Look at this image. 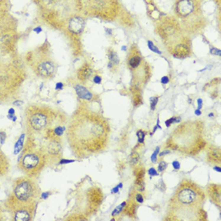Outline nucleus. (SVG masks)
Instances as JSON below:
<instances>
[{
  "mask_svg": "<svg viewBox=\"0 0 221 221\" xmlns=\"http://www.w3.org/2000/svg\"><path fill=\"white\" fill-rule=\"evenodd\" d=\"M129 66L133 69H138L142 64V57L139 55H134L129 59Z\"/></svg>",
  "mask_w": 221,
  "mask_h": 221,
  "instance_id": "nucleus-18",
  "label": "nucleus"
},
{
  "mask_svg": "<svg viewBox=\"0 0 221 221\" xmlns=\"http://www.w3.org/2000/svg\"><path fill=\"white\" fill-rule=\"evenodd\" d=\"M109 68L112 69L113 66L114 65H118L119 64V58L118 56V54L113 51H110L109 53Z\"/></svg>",
  "mask_w": 221,
  "mask_h": 221,
  "instance_id": "nucleus-19",
  "label": "nucleus"
},
{
  "mask_svg": "<svg viewBox=\"0 0 221 221\" xmlns=\"http://www.w3.org/2000/svg\"><path fill=\"white\" fill-rule=\"evenodd\" d=\"M34 32H36L37 34H39V33H40V32H42V28H41L40 27H35V28L34 29Z\"/></svg>",
  "mask_w": 221,
  "mask_h": 221,
  "instance_id": "nucleus-43",
  "label": "nucleus"
},
{
  "mask_svg": "<svg viewBox=\"0 0 221 221\" xmlns=\"http://www.w3.org/2000/svg\"><path fill=\"white\" fill-rule=\"evenodd\" d=\"M207 158L210 162L220 164L221 162L220 149L215 147H209L207 150Z\"/></svg>",
  "mask_w": 221,
  "mask_h": 221,
  "instance_id": "nucleus-13",
  "label": "nucleus"
},
{
  "mask_svg": "<svg viewBox=\"0 0 221 221\" xmlns=\"http://www.w3.org/2000/svg\"><path fill=\"white\" fill-rule=\"evenodd\" d=\"M134 198L138 203L142 204L144 202V196L142 195V194H141V193H135Z\"/></svg>",
  "mask_w": 221,
  "mask_h": 221,
  "instance_id": "nucleus-29",
  "label": "nucleus"
},
{
  "mask_svg": "<svg viewBox=\"0 0 221 221\" xmlns=\"http://www.w3.org/2000/svg\"><path fill=\"white\" fill-rule=\"evenodd\" d=\"M214 170H215L216 171H218V172H220V173L221 172V169H220V167H214Z\"/></svg>",
  "mask_w": 221,
  "mask_h": 221,
  "instance_id": "nucleus-46",
  "label": "nucleus"
},
{
  "mask_svg": "<svg viewBox=\"0 0 221 221\" xmlns=\"http://www.w3.org/2000/svg\"><path fill=\"white\" fill-rule=\"evenodd\" d=\"M109 134L106 119L84 106L76 111L68 128L70 147L80 158L103 152L108 147Z\"/></svg>",
  "mask_w": 221,
  "mask_h": 221,
  "instance_id": "nucleus-1",
  "label": "nucleus"
},
{
  "mask_svg": "<svg viewBox=\"0 0 221 221\" xmlns=\"http://www.w3.org/2000/svg\"><path fill=\"white\" fill-rule=\"evenodd\" d=\"M168 82H169V78L167 76H164L163 77H162V79H161V83L163 84H166Z\"/></svg>",
  "mask_w": 221,
  "mask_h": 221,
  "instance_id": "nucleus-33",
  "label": "nucleus"
},
{
  "mask_svg": "<svg viewBox=\"0 0 221 221\" xmlns=\"http://www.w3.org/2000/svg\"><path fill=\"white\" fill-rule=\"evenodd\" d=\"M167 167H168V164H167L165 161L161 160V162H159V165H158V171H159V172H162L163 170H165L167 169Z\"/></svg>",
  "mask_w": 221,
  "mask_h": 221,
  "instance_id": "nucleus-25",
  "label": "nucleus"
},
{
  "mask_svg": "<svg viewBox=\"0 0 221 221\" xmlns=\"http://www.w3.org/2000/svg\"><path fill=\"white\" fill-rule=\"evenodd\" d=\"M205 193L197 184L183 179L175 191L168 205V220H198L203 209Z\"/></svg>",
  "mask_w": 221,
  "mask_h": 221,
  "instance_id": "nucleus-2",
  "label": "nucleus"
},
{
  "mask_svg": "<svg viewBox=\"0 0 221 221\" xmlns=\"http://www.w3.org/2000/svg\"><path fill=\"white\" fill-rule=\"evenodd\" d=\"M150 107H151V109L152 110H155V107H156V105L158 103V97H153L150 99Z\"/></svg>",
  "mask_w": 221,
  "mask_h": 221,
  "instance_id": "nucleus-27",
  "label": "nucleus"
},
{
  "mask_svg": "<svg viewBox=\"0 0 221 221\" xmlns=\"http://www.w3.org/2000/svg\"><path fill=\"white\" fill-rule=\"evenodd\" d=\"M82 199H79L80 205L84 207V214L90 215L94 214L98 210L104 199V194L102 190L95 185L92 182H88V186L84 188Z\"/></svg>",
  "mask_w": 221,
  "mask_h": 221,
  "instance_id": "nucleus-6",
  "label": "nucleus"
},
{
  "mask_svg": "<svg viewBox=\"0 0 221 221\" xmlns=\"http://www.w3.org/2000/svg\"><path fill=\"white\" fill-rule=\"evenodd\" d=\"M145 136H146V132L143 131V130H142V129L138 130V132H137V137L138 138V142L139 143H143Z\"/></svg>",
  "mask_w": 221,
  "mask_h": 221,
  "instance_id": "nucleus-24",
  "label": "nucleus"
},
{
  "mask_svg": "<svg viewBox=\"0 0 221 221\" xmlns=\"http://www.w3.org/2000/svg\"><path fill=\"white\" fill-rule=\"evenodd\" d=\"M204 132L203 121H186L176 127L166 145L170 149L183 154L196 155L206 147Z\"/></svg>",
  "mask_w": 221,
  "mask_h": 221,
  "instance_id": "nucleus-3",
  "label": "nucleus"
},
{
  "mask_svg": "<svg viewBox=\"0 0 221 221\" xmlns=\"http://www.w3.org/2000/svg\"><path fill=\"white\" fill-rule=\"evenodd\" d=\"M14 220L16 221H28L33 218L35 203H23L14 198L11 200Z\"/></svg>",
  "mask_w": 221,
  "mask_h": 221,
  "instance_id": "nucleus-8",
  "label": "nucleus"
},
{
  "mask_svg": "<svg viewBox=\"0 0 221 221\" xmlns=\"http://www.w3.org/2000/svg\"><path fill=\"white\" fill-rule=\"evenodd\" d=\"M38 74L43 77H51L55 72V65L52 62L46 60L43 61L38 65L37 67Z\"/></svg>",
  "mask_w": 221,
  "mask_h": 221,
  "instance_id": "nucleus-10",
  "label": "nucleus"
},
{
  "mask_svg": "<svg viewBox=\"0 0 221 221\" xmlns=\"http://www.w3.org/2000/svg\"><path fill=\"white\" fill-rule=\"evenodd\" d=\"M73 160H68V159H64V160H60V164H65V163H70V162H73Z\"/></svg>",
  "mask_w": 221,
  "mask_h": 221,
  "instance_id": "nucleus-38",
  "label": "nucleus"
},
{
  "mask_svg": "<svg viewBox=\"0 0 221 221\" xmlns=\"http://www.w3.org/2000/svg\"><path fill=\"white\" fill-rule=\"evenodd\" d=\"M24 140H25V134H23L21 135L20 138H19L18 141L16 142V143L14 145V155H18V154L22 150L23 147V143H24Z\"/></svg>",
  "mask_w": 221,
  "mask_h": 221,
  "instance_id": "nucleus-20",
  "label": "nucleus"
},
{
  "mask_svg": "<svg viewBox=\"0 0 221 221\" xmlns=\"http://www.w3.org/2000/svg\"><path fill=\"white\" fill-rule=\"evenodd\" d=\"M64 88V84L61 83V82H59V83L56 84V90H61V89H63Z\"/></svg>",
  "mask_w": 221,
  "mask_h": 221,
  "instance_id": "nucleus-37",
  "label": "nucleus"
},
{
  "mask_svg": "<svg viewBox=\"0 0 221 221\" xmlns=\"http://www.w3.org/2000/svg\"><path fill=\"white\" fill-rule=\"evenodd\" d=\"M8 113H9V114H14V109H9Z\"/></svg>",
  "mask_w": 221,
  "mask_h": 221,
  "instance_id": "nucleus-45",
  "label": "nucleus"
},
{
  "mask_svg": "<svg viewBox=\"0 0 221 221\" xmlns=\"http://www.w3.org/2000/svg\"><path fill=\"white\" fill-rule=\"evenodd\" d=\"M42 1H43L45 4H47V5H49V4H51L54 0H42Z\"/></svg>",
  "mask_w": 221,
  "mask_h": 221,
  "instance_id": "nucleus-44",
  "label": "nucleus"
},
{
  "mask_svg": "<svg viewBox=\"0 0 221 221\" xmlns=\"http://www.w3.org/2000/svg\"><path fill=\"white\" fill-rule=\"evenodd\" d=\"M148 47H149V48L154 52H156V53H158V54H161V52L158 50V48L157 47H155L154 45V43L151 42V41H148Z\"/></svg>",
  "mask_w": 221,
  "mask_h": 221,
  "instance_id": "nucleus-28",
  "label": "nucleus"
},
{
  "mask_svg": "<svg viewBox=\"0 0 221 221\" xmlns=\"http://www.w3.org/2000/svg\"><path fill=\"white\" fill-rule=\"evenodd\" d=\"M177 8L179 14L187 15L193 11V3L190 0H182L178 3Z\"/></svg>",
  "mask_w": 221,
  "mask_h": 221,
  "instance_id": "nucleus-15",
  "label": "nucleus"
},
{
  "mask_svg": "<svg viewBox=\"0 0 221 221\" xmlns=\"http://www.w3.org/2000/svg\"><path fill=\"white\" fill-rule=\"evenodd\" d=\"M139 161V155L137 151H133L129 156V162L131 166H136Z\"/></svg>",
  "mask_w": 221,
  "mask_h": 221,
  "instance_id": "nucleus-21",
  "label": "nucleus"
},
{
  "mask_svg": "<svg viewBox=\"0 0 221 221\" xmlns=\"http://www.w3.org/2000/svg\"><path fill=\"white\" fill-rule=\"evenodd\" d=\"M211 53L213 55H216V56H220L221 55L220 50H219L217 48H214L211 49Z\"/></svg>",
  "mask_w": 221,
  "mask_h": 221,
  "instance_id": "nucleus-32",
  "label": "nucleus"
},
{
  "mask_svg": "<svg viewBox=\"0 0 221 221\" xmlns=\"http://www.w3.org/2000/svg\"><path fill=\"white\" fill-rule=\"evenodd\" d=\"M207 195L210 200L217 207H220L221 205V187L220 184L212 183L208 185L207 188Z\"/></svg>",
  "mask_w": 221,
  "mask_h": 221,
  "instance_id": "nucleus-9",
  "label": "nucleus"
},
{
  "mask_svg": "<svg viewBox=\"0 0 221 221\" xmlns=\"http://www.w3.org/2000/svg\"><path fill=\"white\" fill-rule=\"evenodd\" d=\"M45 155L35 148H27L20 158V167L23 172L32 177L36 176L43 170Z\"/></svg>",
  "mask_w": 221,
  "mask_h": 221,
  "instance_id": "nucleus-5",
  "label": "nucleus"
},
{
  "mask_svg": "<svg viewBox=\"0 0 221 221\" xmlns=\"http://www.w3.org/2000/svg\"><path fill=\"white\" fill-rule=\"evenodd\" d=\"M40 196V188L32 179L22 178L15 181L14 197L23 203H35Z\"/></svg>",
  "mask_w": 221,
  "mask_h": 221,
  "instance_id": "nucleus-7",
  "label": "nucleus"
},
{
  "mask_svg": "<svg viewBox=\"0 0 221 221\" xmlns=\"http://www.w3.org/2000/svg\"><path fill=\"white\" fill-rule=\"evenodd\" d=\"M49 195H50V192L42 193V195H41V198H43V199H46L48 197Z\"/></svg>",
  "mask_w": 221,
  "mask_h": 221,
  "instance_id": "nucleus-39",
  "label": "nucleus"
},
{
  "mask_svg": "<svg viewBox=\"0 0 221 221\" xmlns=\"http://www.w3.org/2000/svg\"><path fill=\"white\" fill-rule=\"evenodd\" d=\"M181 118L179 117L178 118H175V117H173V118H170L169 120H167L165 121V124H166V126L167 127L170 126V125L172 123H178V122H180Z\"/></svg>",
  "mask_w": 221,
  "mask_h": 221,
  "instance_id": "nucleus-23",
  "label": "nucleus"
},
{
  "mask_svg": "<svg viewBox=\"0 0 221 221\" xmlns=\"http://www.w3.org/2000/svg\"><path fill=\"white\" fill-rule=\"evenodd\" d=\"M75 90L78 97L81 99L86 100H92L94 99V96L92 92L89 91L85 87L82 86L80 84H77L75 87Z\"/></svg>",
  "mask_w": 221,
  "mask_h": 221,
  "instance_id": "nucleus-14",
  "label": "nucleus"
},
{
  "mask_svg": "<svg viewBox=\"0 0 221 221\" xmlns=\"http://www.w3.org/2000/svg\"><path fill=\"white\" fill-rule=\"evenodd\" d=\"M195 114H196V115H200L201 114L200 109H197V110L195 111Z\"/></svg>",
  "mask_w": 221,
  "mask_h": 221,
  "instance_id": "nucleus-47",
  "label": "nucleus"
},
{
  "mask_svg": "<svg viewBox=\"0 0 221 221\" xmlns=\"http://www.w3.org/2000/svg\"><path fill=\"white\" fill-rule=\"evenodd\" d=\"M136 211H137V204L135 201H133L132 199H129L128 203H126V206L124 207L123 212L125 215H128L130 218H134L136 215Z\"/></svg>",
  "mask_w": 221,
  "mask_h": 221,
  "instance_id": "nucleus-16",
  "label": "nucleus"
},
{
  "mask_svg": "<svg viewBox=\"0 0 221 221\" xmlns=\"http://www.w3.org/2000/svg\"><path fill=\"white\" fill-rule=\"evenodd\" d=\"M135 176V185L138 187L140 191H144V177H145V168L143 166L135 167L134 170Z\"/></svg>",
  "mask_w": 221,
  "mask_h": 221,
  "instance_id": "nucleus-11",
  "label": "nucleus"
},
{
  "mask_svg": "<svg viewBox=\"0 0 221 221\" xmlns=\"http://www.w3.org/2000/svg\"><path fill=\"white\" fill-rule=\"evenodd\" d=\"M121 186H122V184L120 183V184H119V185H118V186H117V187H114V188H113V189L112 190V191L113 193H117L118 191V188H121V187H121Z\"/></svg>",
  "mask_w": 221,
  "mask_h": 221,
  "instance_id": "nucleus-40",
  "label": "nucleus"
},
{
  "mask_svg": "<svg viewBox=\"0 0 221 221\" xmlns=\"http://www.w3.org/2000/svg\"><path fill=\"white\" fill-rule=\"evenodd\" d=\"M56 117L52 109L45 107H32L28 111L27 126L32 130L39 132L49 129Z\"/></svg>",
  "mask_w": 221,
  "mask_h": 221,
  "instance_id": "nucleus-4",
  "label": "nucleus"
},
{
  "mask_svg": "<svg viewBox=\"0 0 221 221\" xmlns=\"http://www.w3.org/2000/svg\"><path fill=\"white\" fill-rule=\"evenodd\" d=\"M148 173H149V175H153V176H157L158 175V173L156 171V170L155 168H153V167H150L149 170H148Z\"/></svg>",
  "mask_w": 221,
  "mask_h": 221,
  "instance_id": "nucleus-31",
  "label": "nucleus"
},
{
  "mask_svg": "<svg viewBox=\"0 0 221 221\" xmlns=\"http://www.w3.org/2000/svg\"><path fill=\"white\" fill-rule=\"evenodd\" d=\"M167 154H170L169 150H164V151H162V152L159 153V156H160V157H162V156L167 155Z\"/></svg>",
  "mask_w": 221,
  "mask_h": 221,
  "instance_id": "nucleus-41",
  "label": "nucleus"
},
{
  "mask_svg": "<svg viewBox=\"0 0 221 221\" xmlns=\"http://www.w3.org/2000/svg\"><path fill=\"white\" fill-rule=\"evenodd\" d=\"M172 165L173 167H174L175 170H178L180 168V163L178 162V161H174L172 162Z\"/></svg>",
  "mask_w": 221,
  "mask_h": 221,
  "instance_id": "nucleus-34",
  "label": "nucleus"
},
{
  "mask_svg": "<svg viewBox=\"0 0 221 221\" xmlns=\"http://www.w3.org/2000/svg\"><path fill=\"white\" fill-rule=\"evenodd\" d=\"M158 152H159V147H157L155 152L153 153L152 156H151V161L154 163H155L157 162V155L158 154Z\"/></svg>",
  "mask_w": 221,
  "mask_h": 221,
  "instance_id": "nucleus-30",
  "label": "nucleus"
},
{
  "mask_svg": "<svg viewBox=\"0 0 221 221\" xmlns=\"http://www.w3.org/2000/svg\"><path fill=\"white\" fill-rule=\"evenodd\" d=\"M198 109H201V107H202V103H203V100L201 98L198 99Z\"/></svg>",
  "mask_w": 221,
  "mask_h": 221,
  "instance_id": "nucleus-42",
  "label": "nucleus"
},
{
  "mask_svg": "<svg viewBox=\"0 0 221 221\" xmlns=\"http://www.w3.org/2000/svg\"><path fill=\"white\" fill-rule=\"evenodd\" d=\"M126 202H123V203H122V204H121L120 205H119V206L116 208V209H114V211H113L112 213L113 216L118 215H119L121 212H122V210H123V208L125 207V206H126Z\"/></svg>",
  "mask_w": 221,
  "mask_h": 221,
  "instance_id": "nucleus-22",
  "label": "nucleus"
},
{
  "mask_svg": "<svg viewBox=\"0 0 221 221\" xmlns=\"http://www.w3.org/2000/svg\"><path fill=\"white\" fill-rule=\"evenodd\" d=\"M207 213L204 211V208L200 210V212L199 213L198 215V220H207Z\"/></svg>",
  "mask_w": 221,
  "mask_h": 221,
  "instance_id": "nucleus-26",
  "label": "nucleus"
},
{
  "mask_svg": "<svg viewBox=\"0 0 221 221\" xmlns=\"http://www.w3.org/2000/svg\"><path fill=\"white\" fill-rule=\"evenodd\" d=\"M69 30L75 34L82 32L84 28V21L80 17L72 18L69 21Z\"/></svg>",
  "mask_w": 221,
  "mask_h": 221,
  "instance_id": "nucleus-12",
  "label": "nucleus"
},
{
  "mask_svg": "<svg viewBox=\"0 0 221 221\" xmlns=\"http://www.w3.org/2000/svg\"><path fill=\"white\" fill-rule=\"evenodd\" d=\"M93 81L96 84H100L101 83V77H100V76H96L93 78Z\"/></svg>",
  "mask_w": 221,
  "mask_h": 221,
  "instance_id": "nucleus-35",
  "label": "nucleus"
},
{
  "mask_svg": "<svg viewBox=\"0 0 221 221\" xmlns=\"http://www.w3.org/2000/svg\"><path fill=\"white\" fill-rule=\"evenodd\" d=\"M92 74V70L88 64L83 65L81 67L78 72V77L81 81H85V80H89L90 77Z\"/></svg>",
  "mask_w": 221,
  "mask_h": 221,
  "instance_id": "nucleus-17",
  "label": "nucleus"
},
{
  "mask_svg": "<svg viewBox=\"0 0 221 221\" xmlns=\"http://www.w3.org/2000/svg\"><path fill=\"white\" fill-rule=\"evenodd\" d=\"M6 134H5V133L0 132V138H1V143L3 144V142H4V141H5V139H6Z\"/></svg>",
  "mask_w": 221,
  "mask_h": 221,
  "instance_id": "nucleus-36",
  "label": "nucleus"
}]
</instances>
